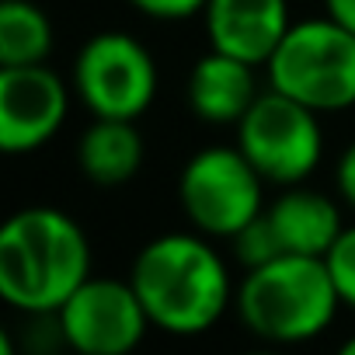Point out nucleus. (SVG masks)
I'll list each match as a JSON object with an SVG mask.
<instances>
[{
    "instance_id": "f257e3e1",
    "label": "nucleus",
    "mask_w": 355,
    "mask_h": 355,
    "mask_svg": "<svg viewBox=\"0 0 355 355\" xmlns=\"http://www.w3.org/2000/svg\"><path fill=\"white\" fill-rule=\"evenodd\" d=\"M206 234H160L136 254L129 282L153 327L174 338L206 334L234 306V279Z\"/></svg>"
},
{
    "instance_id": "f03ea898",
    "label": "nucleus",
    "mask_w": 355,
    "mask_h": 355,
    "mask_svg": "<svg viewBox=\"0 0 355 355\" xmlns=\"http://www.w3.org/2000/svg\"><path fill=\"white\" fill-rule=\"evenodd\" d=\"M91 279V241L56 206H28L0 227V300L25 317L56 313Z\"/></svg>"
},
{
    "instance_id": "7ed1b4c3",
    "label": "nucleus",
    "mask_w": 355,
    "mask_h": 355,
    "mask_svg": "<svg viewBox=\"0 0 355 355\" xmlns=\"http://www.w3.org/2000/svg\"><path fill=\"white\" fill-rule=\"evenodd\" d=\"M341 306L324 258L279 254L244 275L234 296L241 324L272 345H300L324 334Z\"/></svg>"
},
{
    "instance_id": "20e7f679",
    "label": "nucleus",
    "mask_w": 355,
    "mask_h": 355,
    "mask_svg": "<svg viewBox=\"0 0 355 355\" xmlns=\"http://www.w3.org/2000/svg\"><path fill=\"white\" fill-rule=\"evenodd\" d=\"M268 87L327 115L355 105V32L324 18L293 21L272 60L265 63Z\"/></svg>"
},
{
    "instance_id": "39448f33",
    "label": "nucleus",
    "mask_w": 355,
    "mask_h": 355,
    "mask_svg": "<svg viewBox=\"0 0 355 355\" xmlns=\"http://www.w3.org/2000/svg\"><path fill=\"white\" fill-rule=\"evenodd\" d=\"M265 185L241 146H202L182 167L178 202L199 234L230 241L265 213Z\"/></svg>"
},
{
    "instance_id": "423d86ee",
    "label": "nucleus",
    "mask_w": 355,
    "mask_h": 355,
    "mask_svg": "<svg viewBox=\"0 0 355 355\" xmlns=\"http://www.w3.org/2000/svg\"><path fill=\"white\" fill-rule=\"evenodd\" d=\"M320 112L268 87L237 122V146L268 185H303L324 157Z\"/></svg>"
},
{
    "instance_id": "0eeeda50",
    "label": "nucleus",
    "mask_w": 355,
    "mask_h": 355,
    "mask_svg": "<svg viewBox=\"0 0 355 355\" xmlns=\"http://www.w3.org/2000/svg\"><path fill=\"white\" fill-rule=\"evenodd\" d=\"M73 91L94 119H143L157 98V63L129 32L91 35L73 60Z\"/></svg>"
},
{
    "instance_id": "6e6552de",
    "label": "nucleus",
    "mask_w": 355,
    "mask_h": 355,
    "mask_svg": "<svg viewBox=\"0 0 355 355\" xmlns=\"http://www.w3.org/2000/svg\"><path fill=\"white\" fill-rule=\"evenodd\" d=\"M63 345L80 355H125L153 327L129 279H87L60 310Z\"/></svg>"
},
{
    "instance_id": "1a4fd4ad",
    "label": "nucleus",
    "mask_w": 355,
    "mask_h": 355,
    "mask_svg": "<svg viewBox=\"0 0 355 355\" xmlns=\"http://www.w3.org/2000/svg\"><path fill=\"white\" fill-rule=\"evenodd\" d=\"M70 87L46 67H0V146L4 153H32L46 146L67 122Z\"/></svg>"
},
{
    "instance_id": "9d476101",
    "label": "nucleus",
    "mask_w": 355,
    "mask_h": 355,
    "mask_svg": "<svg viewBox=\"0 0 355 355\" xmlns=\"http://www.w3.org/2000/svg\"><path fill=\"white\" fill-rule=\"evenodd\" d=\"M209 49L265 67L293 28L289 0H206L202 8Z\"/></svg>"
},
{
    "instance_id": "9b49d317",
    "label": "nucleus",
    "mask_w": 355,
    "mask_h": 355,
    "mask_svg": "<svg viewBox=\"0 0 355 355\" xmlns=\"http://www.w3.org/2000/svg\"><path fill=\"white\" fill-rule=\"evenodd\" d=\"M254 70L248 60L209 49L189 73V108L209 125H237L261 94Z\"/></svg>"
},
{
    "instance_id": "f8f14e48",
    "label": "nucleus",
    "mask_w": 355,
    "mask_h": 355,
    "mask_svg": "<svg viewBox=\"0 0 355 355\" xmlns=\"http://www.w3.org/2000/svg\"><path fill=\"white\" fill-rule=\"evenodd\" d=\"M265 216L282 244V254L324 258L345 230L338 202L324 192L300 185H289L272 206H265Z\"/></svg>"
},
{
    "instance_id": "ddd939ff",
    "label": "nucleus",
    "mask_w": 355,
    "mask_h": 355,
    "mask_svg": "<svg viewBox=\"0 0 355 355\" xmlns=\"http://www.w3.org/2000/svg\"><path fill=\"white\" fill-rule=\"evenodd\" d=\"M146 146L132 119H94L77 143V167L101 189L125 185L143 167Z\"/></svg>"
},
{
    "instance_id": "4468645a",
    "label": "nucleus",
    "mask_w": 355,
    "mask_h": 355,
    "mask_svg": "<svg viewBox=\"0 0 355 355\" xmlns=\"http://www.w3.org/2000/svg\"><path fill=\"white\" fill-rule=\"evenodd\" d=\"M56 32L49 15L32 0H4L0 4V67L46 63Z\"/></svg>"
},
{
    "instance_id": "2eb2a0df",
    "label": "nucleus",
    "mask_w": 355,
    "mask_h": 355,
    "mask_svg": "<svg viewBox=\"0 0 355 355\" xmlns=\"http://www.w3.org/2000/svg\"><path fill=\"white\" fill-rule=\"evenodd\" d=\"M230 244H234V258L244 265V272H251L258 265H268V261H275L282 254V244H279V237H275V230H272L265 213L254 216L244 230H237L230 237Z\"/></svg>"
},
{
    "instance_id": "dca6fc26",
    "label": "nucleus",
    "mask_w": 355,
    "mask_h": 355,
    "mask_svg": "<svg viewBox=\"0 0 355 355\" xmlns=\"http://www.w3.org/2000/svg\"><path fill=\"white\" fill-rule=\"evenodd\" d=\"M324 261H327V272H331L334 289L341 296V306L355 310V227L341 230V237L331 244Z\"/></svg>"
},
{
    "instance_id": "f3484780",
    "label": "nucleus",
    "mask_w": 355,
    "mask_h": 355,
    "mask_svg": "<svg viewBox=\"0 0 355 355\" xmlns=\"http://www.w3.org/2000/svg\"><path fill=\"white\" fill-rule=\"evenodd\" d=\"M129 4L157 21H185L192 15H202L206 0H129Z\"/></svg>"
},
{
    "instance_id": "a211bd4d",
    "label": "nucleus",
    "mask_w": 355,
    "mask_h": 355,
    "mask_svg": "<svg viewBox=\"0 0 355 355\" xmlns=\"http://www.w3.org/2000/svg\"><path fill=\"white\" fill-rule=\"evenodd\" d=\"M334 185H338V196L355 209V143H348L338 157V167H334Z\"/></svg>"
},
{
    "instance_id": "6ab92c4d",
    "label": "nucleus",
    "mask_w": 355,
    "mask_h": 355,
    "mask_svg": "<svg viewBox=\"0 0 355 355\" xmlns=\"http://www.w3.org/2000/svg\"><path fill=\"white\" fill-rule=\"evenodd\" d=\"M324 8L334 21H341L345 28L355 32V0H324Z\"/></svg>"
},
{
    "instance_id": "aec40b11",
    "label": "nucleus",
    "mask_w": 355,
    "mask_h": 355,
    "mask_svg": "<svg viewBox=\"0 0 355 355\" xmlns=\"http://www.w3.org/2000/svg\"><path fill=\"white\" fill-rule=\"evenodd\" d=\"M341 355H355V334H352V338L341 345Z\"/></svg>"
}]
</instances>
